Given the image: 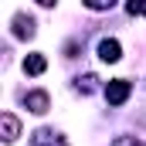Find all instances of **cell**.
<instances>
[{"mask_svg": "<svg viewBox=\"0 0 146 146\" xmlns=\"http://www.w3.org/2000/svg\"><path fill=\"white\" fill-rule=\"evenodd\" d=\"M129 95H133V82H126V78H112L106 85V102L109 106H122Z\"/></svg>", "mask_w": 146, "mask_h": 146, "instance_id": "obj_1", "label": "cell"}, {"mask_svg": "<svg viewBox=\"0 0 146 146\" xmlns=\"http://www.w3.org/2000/svg\"><path fill=\"white\" fill-rule=\"evenodd\" d=\"M24 106H27V112H34V115H44V112L51 109V95L44 88H34V92L24 95Z\"/></svg>", "mask_w": 146, "mask_h": 146, "instance_id": "obj_2", "label": "cell"}, {"mask_svg": "<svg viewBox=\"0 0 146 146\" xmlns=\"http://www.w3.org/2000/svg\"><path fill=\"white\" fill-rule=\"evenodd\" d=\"M10 27H14V37H21V41H27V37L37 34V24H34V17H31V14H14Z\"/></svg>", "mask_w": 146, "mask_h": 146, "instance_id": "obj_3", "label": "cell"}, {"mask_svg": "<svg viewBox=\"0 0 146 146\" xmlns=\"http://www.w3.org/2000/svg\"><path fill=\"white\" fill-rule=\"evenodd\" d=\"M0 136H3V143H17V136H21V119H17L14 112H0Z\"/></svg>", "mask_w": 146, "mask_h": 146, "instance_id": "obj_4", "label": "cell"}, {"mask_svg": "<svg viewBox=\"0 0 146 146\" xmlns=\"http://www.w3.org/2000/svg\"><path fill=\"white\" fill-rule=\"evenodd\" d=\"M99 58H102L106 65H115V61L122 58V44H119L115 37H102V41H99Z\"/></svg>", "mask_w": 146, "mask_h": 146, "instance_id": "obj_5", "label": "cell"}, {"mask_svg": "<svg viewBox=\"0 0 146 146\" xmlns=\"http://www.w3.org/2000/svg\"><path fill=\"white\" fill-rule=\"evenodd\" d=\"M34 146H68V139L51 129H41V133H34Z\"/></svg>", "mask_w": 146, "mask_h": 146, "instance_id": "obj_6", "label": "cell"}, {"mask_svg": "<svg viewBox=\"0 0 146 146\" xmlns=\"http://www.w3.org/2000/svg\"><path fill=\"white\" fill-rule=\"evenodd\" d=\"M44 68H48V58H44V54H27V58H24V72L27 75H41L44 72Z\"/></svg>", "mask_w": 146, "mask_h": 146, "instance_id": "obj_7", "label": "cell"}, {"mask_svg": "<svg viewBox=\"0 0 146 146\" xmlns=\"http://www.w3.org/2000/svg\"><path fill=\"white\" fill-rule=\"evenodd\" d=\"M95 82H99V78H95V75H82V78H75V88H78V92H85V95H88V92H95Z\"/></svg>", "mask_w": 146, "mask_h": 146, "instance_id": "obj_8", "label": "cell"}, {"mask_svg": "<svg viewBox=\"0 0 146 146\" xmlns=\"http://www.w3.org/2000/svg\"><path fill=\"white\" fill-rule=\"evenodd\" d=\"M126 14L129 17H146V0H126Z\"/></svg>", "mask_w": 146, "mask_h": 146, "instance_id": "obj_9", "label": "cell"}, {"mask_svg": "<svg viewBox=\"0 0 146 146\" xmlns=\"http://www.w3.org/2000/svg\"><path fill=\"white\" fill-rule=\"evenodd\" d=\"M88 10H112L115 7V0H82Z\"/></svg>", "mask_w": 146, "mask_h": 146, "instance_id": "obj_10", "label": "cell"}, {"mask_svg": "<svg viewBox=\"0 0 146 146\" xmlns=\"http://www.w3.org/2000/svg\"><path fill=\"white\" fill-rule=\"evenodd\" d=\"M112 146H146V143L136 136H119V139H112Z\"/></svg>", "mask_w": 146, "mask_h": 146, "instance_id": "obj_11", "label": "cell"}, {"mask_svg": "<svg viewBox=\"0 0 146 146\" xmlns=\"http://www.w3.org/2000/svg\"><path fill=\"white\" fill-rule=\"evenodd\" d=\"M75 54H78V41H68L65 44V58H75Z\"/></svg>", "mask_w": 146, "mask_h": 146, "instance_id": "obj_12", "label": "cell"}, {"mask_svg": "<svg viewBox=\"0 0 146 146\" xmlns=\"http://www.w3.org/2000/svg\"><path fill=\"white\" fill-rule=\"evenodd\" d=\"M37 3H41V7H54L58 0H37Z\"/></svg>", "mask_w": 146, "mask_h": 146, "instance_id": "obj_13", "label": "cell"}]
</instances>
